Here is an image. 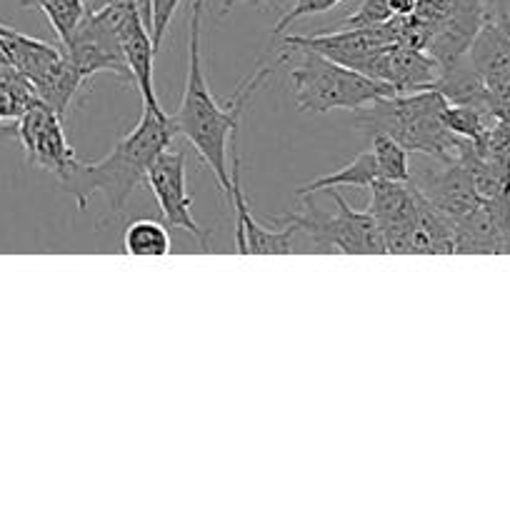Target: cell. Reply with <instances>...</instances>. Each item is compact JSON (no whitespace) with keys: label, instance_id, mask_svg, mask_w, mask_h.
Here are the masks:
<instances>
[{"label":"cell","instance_id":"obj_1","mask_svg":"<svg viewBox=\"0 0 510 512\" xmlns=\"http://www.w3.org/2000/svg\"><path fill=\"white\" fill-rule=\"evenodd\" d=\"M203 8L205 0H193L190 8V45H188V78H185L183 100L173 118L175 133L183 135L200 158L213 170L218 183L220 198H230V145L238 138L240 115H243L245 100L250 93L260 88L263 80L273 73V68H258L238 85L235 95H230L228 105H220L210 93L208 80L203 73V58H200V30H203Z\"/></svg>","mask_w":510,"mask_h":512},{"label":"cell","instance_id":"obj_2","mask_svg":"<svg viewBox=\"0 0 510 512\" xmlns=\"http://www.w3.org/2000/svg\"><path fill=\"white\" fill-rule=\"evenodd\" d=\"M173 135V118L163 108L143 105L140 123L120 143H115L105 158L78 160L63 178H58L60 185L73 195L80 210L88 208V200L100 193L108 200L110 213L120 215L135 188L145 183L150 163L165 148H170Z\"/></svg>","mask_w":510,"mask_h":512},{"label":"cell","instance_id":"obj_3","mask_svg":"<svg viewBox=\"0 0 510 512\" xmlns=\"http://www.w3.org/2000/svg\"><path fill=\"white\" fill-rule=\"evenodd\" d=\"M448 98L438 88L395 93L360 110L355 125L368 133H388L408 153H425L438 163H455L465 148V138L450 133L443 123Z\"/></svg>","mask_w":510,"mask_h":512},{"label":"cell","instance_id":"obj_4","mask_svg":"<svg viewBox=\"0 0 510 512\" xmlns=\"http://www.w3.org/2000/svg\"><path fill=\"white\" fill-rule=\"evenodd\" d=\"M290 48V45H283ZM300 53L290 68L295 108L300 113H330V110H363L378 100L400 93L395 85L375 80L360 70L325 58L310 48H293Z\"/></svg>","mask_w":510,"mask_h":512},{"label":"cell","instance_id":"obj_5","mask_svg":"<svg viewBox=\"0 0 510 512\" xmlns=\"http://www.w3.org/2000/svg\"><path fill=\"white\" fill-rule=\"evenodd\" d=\"M325 193H330V198L338 205L335 215L320 213L310 205L308 198H303L308 203V215H285L280 220L293 223L305 243L320 253L338 250L343 255H388L383 230H380L378 220L370 215V210L350 208L338 188H330Z\"/></svg>","mask_w":510,"mask_h":512},{"label":"cell","instance_id":"obj_6","mask_svg":"<svg viewBox=\"0 0 510 512\" xmlns=\"http://www.w3.org/2000/svg\"><path fill=\"white\" fill-rule=\"evenodd\" d=\"M120 10H123V3H115L100 13L85 15L68 43L60 45L85 80L108 70V73L118 75L123 83H128V80L133 83V75H130L128 63L123 58V48H120Z\"/></svg>","mask_w":510,"mask_h":512},{"label":"cell","instance_id":"obj_7","mask_svg":"<svg viewBox=\"0 0 510 512\" xmlns=\"http://www.w3.org/2000/svg\"><path fill=\"white\" fill-rule=\"evenodd\" d=\"M15 138L23 145L28 165L40 170H50L58 178H63L80 160L75 155L73 145L65 138L63 118L40 98H35L23 110V115L18 120V130H15Z\"/></svg>","mask_w":510,"mask_h":512},{"label":"cell","instance_id":"obj_8","mask_svg":"<svg viewBox=\"0 0 510 512\" xmlns=\"http://www.w3.org/2000/svg\"><path fill=\"white\" fill-rule=\"evenodd\" d=\"M185 160L188 158H185L183 150L165 148L150 163L148 173H145V183L153 190L168 228H180L185 233H190L198 240L200 250L208 253L210 233L205 228H200L193 218V200H190L188 185H185Z\"/></svg>","mask_w":510,"mask_h":512},{"label":"cell","instance_id":"obj_9","mask_svg":"<svg viewBox=\"0 0 510 512\" xmlns=\"http://www.w3.org/2000/svg\"><path fill=\"white\" fill-rule=\"evenodd\" d=\"M230 200L235 208V245L243 255H290L298 250V228L288 220H278L285 228H265L250 213V205L240 183V155L230 145Z\"/></svg>","mask_w":510,"mask_h":512},{"label":"cell","instance_id":"obj_10","mask_svg":"<svg viewBox=\"0 0 510 512\" xmlns=\"http://www.w3.org/2000/svg\"><path fill=\"white\" fill-rule=\"evenodd\" d=\"M118 35H120V48H123V58L128 63L130 75H133V85L138 88L143 105L148 108H158V95H155L153 85V63H155V45L153 35H150L148 25L140 18L138 8L133 3H123L120 10V23H118Z\"/></svg>","mask_w":510,"mask_h":512},{"label":"cell","instance_id":"obj_11","mask_svg":"<svg viewBox=\"0 0 510 512\" xmlns=\"http://www.w3.org/2000/svg\"><path fill=\"white\" fill-rule=\"evenodd\" d=\"M415 185L453 225L483 203L475 190L473 175L460 160L440 163L438 170H428L425 178Z\"/></svg>","mask_w":510,"mask_h":512},{"label":"cell","instance_id":"obj_12","mask_svg":"<svg viewBox=\"0 0 510 512\" xmlns=\"http://www.w3.org/2000/svg\"><path fill=\"white\" fill-rule=\"evenodd\" d=\"M0 38L5 40V48H8L10 65L18 73H23L30 83L38 80L55 60L63 58V48L60 45L45 43L40 38H30V35L18 33V30L5 23H0Z\"/></svg>","mask_w":510,"mask_h":512},{"label":"cell","instance_id":"obj_13","mask_svg":"<svg viewBox=\"0 0 510 512\" xmlns=\"http://www.w3.org/2000/svg\"><path fill=\"white\" fill-rule=\"evenodd\" d=\"M83 85H85V78L80 75V70L70 63L65 50H63V58L55 60V63L50 65L38 80H33L35 95H38L45 105H50L60 118L68 115L70 105H73L75 95H78V90L83 88Z\"/></svg>","mask_w":510,"mask_h":512},{"label":"cell","instance_id":"obj_14","mask_svg":"<svg viewBox=\"0 0 510 512\" xmlns=\"http://www.w3.org/2000/svg\"><path fill=\"white\" fill-rule=\"evenodd\" d=\"M375 180H380V168L378 163H375L373 150H360L348 165H343V168L335 170V173H328L323 175V178H315L310 180V183L300 185V188L295 190V195H298V198H308V195L323 193V190H330V188H340V185H350V188H370Z\"/></svg>","mask_w":510,"mask_h":512},{"label":"cell","instance_id":"obj_15","mask_svg":"<svg viewBox=\"0 0 510 512\" xmlns=\"http://www.w3.org/2000/svg\"><path fill=\"white\" fill-rule=\"evenodd\" d=\"M123 245L128 255H170L168 225L150 218L135 220L125 228Z\"/></svg>","mask_w":510,"mask_h":512},{"label":"cell","instance_id":"obj_16","mask_svg":"<svg viewBox=\"0 0 510 512\" xmlns=\"http://www.w3.org/2000/svg\"><path fill=\"white\" fill-rule=\"evenodd\" d=\"M443 123L450 133H455L458 138L473 140L480 143L488 133L490 125L495 123L493 115L488 110L478 108V105L468 103H448V108L443 110Z\"/></svg>","mask_w":510,"mask_h":512},{"label":"cell","instance_id":"obj_17","mask_svg":"<svg viewBox=\"0 0 510 512\" xmlns=\"http://www.w3.org/2000/svg\"><path fill=\"white\" fill-rule=\"evenodd\" d=\"M373 138V150L375 163L380 168V178L383 180H398V183H410L413 175H410V165H408V150L388 133H370Z\"/></svg>","mask_w":510,"mask_h":512},{"label":"cell","instance_id":"obj_18","mask_svg":"<svg viewBox=\"0 0 510 512\" xmlns=\"http://www.w3.org/2000/svg\"><path fill=\"white\" fill-rule=\"evenodd\" d=\"M40 10L45 13L48 23L53 25L60 45L68 43L70 35L78 30V25L83 23V18L88 15L85 13L83 0H48V3H43Z\"/></svg>","mask_w":510,"mask_h":512},{"label":"cell","instance_id":"obj_19","mask_svg":"<svg viewBox=\"0 0 510 512\" xmlns=\"http://www.w3.org/2000/svg\"><path fill=\"white\" fill-rule=\"evenodd\" d=\"M475 148H478V153L485 160H490L503 173L510 175V123L495 120L488 128V133H485V138L475 143Z\"/></svg>","mask_w":510,"mask_h":512},{"label":"cell","instance_id":"obj_20","mask_svg":"<svg viewBox=\"0 0 510 512\" xmlns=\"http://www.w3.org/2000/svg\"><path fill=\"white\" fill-rule=\"evenodd\" d=\"M388 20H393L390 0H363L358 5V10H353L343 20V25L345 28H375V25H383Z\"/></svg>","mask_w":510,"mask_h":512},{"label":"cell","instance_id":"obj_21","mask_svg":"<svg viewBox=\"0 0 510 512\" xmlns=\"http://www.w3.org/2000/svg\"><path fill=\"white\" fill-rule=\"evenodd\" d=\"M340 3H343V0H295L293 8H290L288 13H285L283 18L275 23L273 33L280 35L285 28H288V25H293L298 18H305V15L328 13V10H333L335 5H340Z\"/></svg>","mask_w":510,"mask_h":512},{"label":"cell","instance_id":"obj_22","mask_svg":"<svg viewBox=\"0 0 510 512\" xmlns=\"http://www.w3.org/2000/svg\"><path fill=\"white\" fill-rule=\"evenodd\" d=\"M178 5L180 0H153V28H150V35H153L155 50H158L160 43H163L165 30H168Z\"/></svg>","mask_w":510,"mask_h":512},{"label":"cell","instance_id":"obj_23","mask_svg":"<svg viewBox=\"0 0 510 512\" xmlns=\"http://www.w3.org/2000/svg\"><path fill=\"white\" fill-rule=\"evenodd\" d=\"M275 0H223L220 5V15H228L235 5H255V8H263V5H273Z\"/></svg>","mask_w":510,"mask_h":512},{"label":"cell","instance_id":"obj_24","mask_svg":"<svg viewBox=\"0 0 510 512\" xmlns=\"http://www.w3.org/2000/svg\"><path fill=\"white\" fill-rule=\"evenodd\" d=\"M115 3H125V0H83L85 13H88V15L100 13V10L110 8V5H115Z\"/></svg>","mask_w":510,"mask_h":512},{"label":"cell","instance_id":"obj_25","mask_svg":"<svg viewBox=\"0 0 510 512\" xmlns=\"http://www.w3.org/2000/svg\"><path fill=\"white\" fill-rule=\"evenodd\" d=\"M5 65H10V55L8 48H5V40L0 38V68H5Z\"/></svg>","mask_w":510,"mask_h":512},{"label":"cell","instance_id":"obj_26","mask_svg":"<svg viewBox=\"0 0 510 512\" xmlns=\"http://www.w3.org/2000/svg\"><path fill=\"white\" fill-rule=\"evenodd\" d=\"M43 3H48V0H20L23 8H43Z\"/></svg>","mask_w":510,"mask_h":512}]
</instances>
